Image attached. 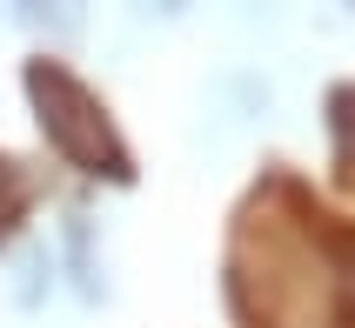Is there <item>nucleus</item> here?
I'll list each match as a JSON object with an SVG mask.
<instances>
[{
  "label": "nucleus",
  "mask_w": 355,
  "mask_h": 328,
  "mask_svg": "<svg viewBox=\"0 0 355 328\" xmlns=\"http://www.w3.org/2000/svg\"><path fill=\"white\" fill-rule=\"evenodd\" d=\"M27 94L40 101V128H47V141H54L67 161H80L87 174H114V181H128V155L114 148V135H107L94 94H87L74 74L34 67V74H27Z\"/></svg>",
  "instance_id": "nucleus-1"
},
{
  "label": "nucleus",
  "mask_w": 355,
  "mask_h": 328,
  "mask_svg": "<svg viewBox=\"0 0 355 328\" xmlns=\"http://www.w3.org/2000/svg\"><path fill=\"white\" fill-rule=\"evenodd\" d=\"M14 7L27 27H47V34H74L80 14H87V0H14Z\"/></svg>",
  "instance_id": "nucleus-2"
},
{
  "label": "nucleus",
  "mask_w": 355,
  "mask_h": 328,
  "mask_svg": "<svg viewBox=\"0 0 355 328\" xmlns=\"http://www.w3.org/2000/svg\"><path fill=\"white\" fill-rule=\"evenodd\" d=\"M27 208V181L14 174V161H0V234H7V221Z\"/></svg>",
  "instance_id": "nucleus-3"
}]
</instances>
